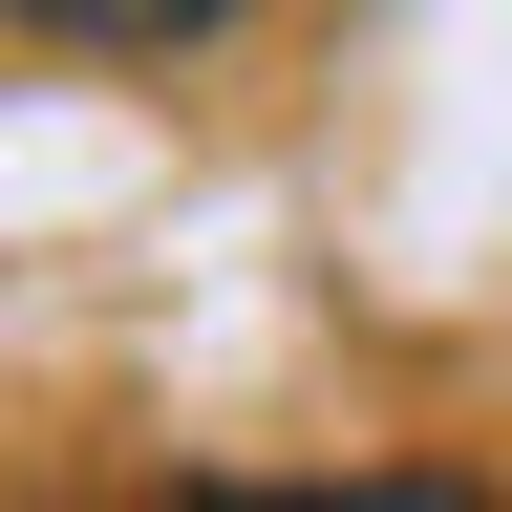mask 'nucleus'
<instances>
[{
    "instance_id": "nucleus-2",
    "label": "nucleus",
    "mask_w": 512,
    "mask_h": 512,
    "mask_svg": "<svg viewBox=\"0 0 512 512\" xmlns=\"http://www.w3.org/2000/svg\"><path fill=\"white\" fill-rule=\"evenodd\" d=\"M192 512H491V491H448V470H320V491H192Z\"/></svg>"
},
{
    "instance_id": "nucleus-1",
    "label": "nucleus",
    "mask_w": 512,
    "mask_h": 512,
    "mask_svg": "<svg viewBox=\"0 0 512 512\" xmlns=\"http://www.w3.org/2000/svg\"><path fill=\"white\" fill-rule=\"evenodd\" d=\"M0 22H43V43H107V64H171V43L256 22V0H0Z\"/></svg>"
}]
</instances>
